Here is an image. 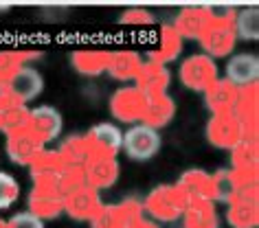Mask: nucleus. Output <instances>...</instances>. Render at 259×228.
I'll use <instances>...</instances> for the list:
<instances>
[{"label": "nucleus", "instance_id": "5701e85b", "mask_svg": "<svg viewBox=\"0 0 259 228\" xmlns=\"http://www.w3.org/2000/svg\"><path fill=\"white\" fill-rule=\"evenodd\" d=\"M64 162L60 158V154L53 149H42L40 154L31 160L29 171L33 182H51V180H60V175L64 171Z\"/></svg>", "mask_w": 259, "mask_h": 228}, {"label": "nucleus", "instance_id": "4c0bfd02", "mask_svg": "<svg viewBox=\"0 0 259 228\" xmlns=\"http://www.w3.org/2000/svg\"><path fill=\"white\" fill-rule=\"evenodd\" d=\"M127 228H160L156 221H152V219H145V217H139V219H134L132 224H130Z\"/></svg>", "mask_w": 259, "mask_h": 228}, {"label": "nucleus", "instance_id": "f3484780", "mask_svg": "<svg viewBox=\"0 0 259 228\" xmlns=\"http://www.w3.org/2000/svg\"><path fill=\"white\" fill-rule=\"evenodd\" d=\"M211 22V11L209 7H185L178 14L176 22L171 24L178 31V35L187 37V40H200V35L204 33V29Z\"/></svg>", "mask_w": 259, "mask_h": 228}, {"label": "nucleus", "instance_id": "c756f323", "mask_svg": "<svg viewBox=\"0 0 259 228\" xmlns=\"http://www.w3.org/2000/svg\"><path fill=\"white\" fill-rule=\"evenodd\" d=\"M29 121H31V110L20 103H9L7 108L0 110V129L7 136L29 132Z\"/></svg>", "mask_w": 259, "mask_h": 228}, {"label": "nucleus", "instance_id": "aec40b11", "mask_svg": "<svg viewBox=\"0 0 259 228\" xmlns=\"http://www.w3.org/2000/svg\"><path fill=\"white\" fill-rule=\"evenodd\" d=\"M257 75H259V60H257V55L242 53V55L231 57V62L226 64V77H224V79H229L231 83H235L237 88H244V86L255 83Z\"/></svg>", "mask_w": 259, "mask_h": 228}, {"label": "nucleus", "instance_id": "dca6fc26", "mask_svg": "<svg viewBox=\"0 0 259 228\" xmlns=\"http://www.w3.org/2000/svg\"><path fill=\"white\" fill-rule=\"evenodd\" d=\"M83 178H86V185L95 191L110 189L119 180V162L116 158H90L83 165Z\"/></svg>", "mask_w": 259, "mask_h": 228}, {"label": "nucleus", "instance_id": "b1692460", "mask_svg": "<svg viewBox=\"0 0 259 228\" xmlns=\"http://www.w3.org/2000/svg\"><path fill=\"white\" fill-rule=\"evenodd\" d=\"M141 64H143V60H141L139 53H134V51H114V53L110 55L106 73L116 81H130L137 77Z\"/></svg>", "mask_w": 259, "mask_h": 228}, {"label": "nucleus", "instance_id": "393cba45", "mask_svg": "<svg viewBox=\"0 0 259 228\" xmlns=\"http://www.w3.org/2000/svg\"><path fill=\"white\" fill-rule=\"evenodd\" d=\"M185 228H220V217L213 202H193L183 213Z\"/></svg>", "mask_w": 259, "mask_h": 228}, {"label": "nucleus", "instance_id": "6e6552de", "mask_svg": "<svg viewBox=\"0 0 259 228\" xmlns=\"http://www.w3.org/2000/svg\"><path fill=\"white\" fill-rule=\"evenodd\" d=\"M147 97L137 88H119L110 97V112L121 123H141L145 114Z\"/></svg>", "mask_w": 259, "mask_h": 228}, {"label": "nucleus", "instance_id": "c85d7f7f", "mask_svg": "<svg viewBox=\"0 0 259 228\" xmlns=\"http://www.w3.org/2000/svg\"><path fill=\"white\" fill-rule=\"evenodd\" d=\"M233 114L237 116L239 123H255L259 121V83H250V86L239 88L237 103Z\"/></svg>", "mask_w": 259, "mask_h": 228}, {"label": "nucleus", "instance_id": "9d476101", "mask_svg": "<svg viewBox=\"0 0 259 228\" xmlns=\"http://www.w3.org/2000/svg\"><path fill=\"white\" fill-rule=\"evenodd\" d=\"M101 206L103 202L99 191L90 189L88 185L66 193V198H64V213H68L77 221H93L95 215L101 211Z\"/></svg>", "mask_w": 259, "mask_h": 228}, {"label": "nucleus", "instance_id": "423d86ee", "mask_svg": "<svg viewBox=\"0 0 259 228\" xmlns=\"http://www.w3.org/2000/svg\"><path fill=\"white\" fill-rule=\"evenodd\" d=\"M218 77V66L209 55H191L180 64V81L185 88L204 93Z\"/></svg>", "mask_w": 259, "mask_h": 228}, {"label": "nucleus", "instance_id": "2f4dec72", "mask_svg": "<svg viewBox=\"0 0 259 228\" xmlns=\"http://www.w3.org/2000/svg\"><path fill=\"white\" fill-rule=\"evenodd\" d=\"M211 180H213V200L229 204L239 189V182L235 178V173H233V169H220V171L211 175Z\"/></svg>", "mask_w": 259, "mask_h": 228}, {"label": "nucleus", "instance_id": "e433bc0d", "mask_svg": "<svg viewBox=\"0 0 259 228\" xmlns=\"http://www.w3.org/2000/svg\"><path fill=\"white\" fill-rule=\"evenodd\" d=\"M11 103V95H9V83L7 81H0V110L7 108Z\"/></svg>", "mask_w": 259, "mask_h": 228}, {"label": "nucleus", "instance_id": "9b49d317", "mask_svg": "<svg viewBox=\"0 0 259 228\" xmlns=\"http://www.w3.org/2000/svg\"><path fill=\"white\" fill-rule=\"evenodd\" d=\"M7 83H9L11 103H20V106H27L29 101H33L44 88L42 75L29 66L20 68Z\"/></svg>", "mask_w": 259, "mask_h": 228}, {"label": "nucleus", "instance_id": "6ab92c4d", "mask_svg": "<svg viewBox=\"0 0 259 228\" xmlns=\"http://www.w3.org/2000/svg\"><path fill=\"white\" fill-rule=\"evenodd\" d=\"M174 114H176V103H174L171 97L167 93L154 95V97H147L145 114H143V121L141 123L152 129H160L174 119Z\"/></svg>", "mask_w": 259, "mask_h": 228}, {"label": "nucleus", "instance_id": "412c9836", "mask_svg": "<svg viewBox=\"0 0 259 228\" xmlns=\"http://www.w3.org/2000/svg\"><path fill=\"white\" fill-rule=\"evenodd\" d=\"M183 51V37L178 35V31L171 24H163L160 27V40L158 44L150 51V62L167 66L169 62H174Z\"/></svg>", "mask_w": 259, "mask_h": 228}, {"label": "nucleus", "instance_id": "f704fd0d", "mask_svg": "<svg viewBox=\"0 0 259 228\" xmlns=\"http://www.w3.org/2000/svg\"><path fill=\"white\" fill-rule=\"evenodd\" d=\"M121 22L134 24V27H147V24H154V16L147 9H127V11H123Z\"/></svg>", "mask_w": 259, "mask_h": 228}, {"label": "nucleus", "instance_id": "58836bf2", "mask_svg": "<svg viewBox=\"0 0 259 228\" xmlns=\"http://www.w3.org/2000/svg\"><path fill=\"white\" fill-rule=\"evenodd\" d=\"M0 228H7V221H3V219H0Z\"/></svg>", "mask_w": 259, "mask_h": 228}, {"label": "nucleus", "instance_id": "72a5a7b5", "mask_svg": "<svg viewBox=\"0 0 259 228\" xmlns=\"http://www.w3.org/2000/svg\"><path fill=\"white\" fill-rule=\"evenodd\" d=\"M18 198H20V185L16 182L14 175L0 171V211L9 208Z\"/></svg>", "mask_w": 259, "mask_h": 228}, {"label": "nucleus", "instance_id": "c9c22d12", "mask_svg": "<svg viewBox=\"0 0 259 228\" xmlns=\"http://www.w3.org/2000/svg\"><path fill=\"white\" fill-rule=\"evenodd\" d=\"M7 228H44V221L33 213H18L7 221Z\"/></svg>", "mask_w": 259, "mask_h": 228}, {"label": "nucleus", "instance_id": "7ed1b4c3", "mask_svg": "<svg viewBox=\"0 0 259 228\" xmlns=\"http://www.w3.org/2000/svg\"><path fill=\"white\" fill-rule=\"evenodd\" d=\"M64 191L60 187V180L51 182H33V189L29 193V213L35 217L44 219H55L64 213Z\"/></svg>", "mask_w": 259, "mask_h": 228}, {"label": "nucleus", "instance_id": "f8f14e48", "mask_svg": "<svg viewBox=\"0 0 259 228\" xmlns=\"http://www.w3.org/2000/svg\"><path fill=\"white\" fill-rule=\"evenodd\" d=\"M137 88L139 93H143L145 97H154V95H163L167 93L171 83V73L167 70V66H160V64H154V62H143L139 68L137 77Z\"/></svg>", "mask_w": 259, "mask_h": 228}, {"label": "nucleus", "instance_id": "4be33fe9", "mask_svg": "<svg viewBox=\"0 0 259 228\" xmlns=\"http://www.w3.org/2000/svg\"><path fill=\"white\" fill-rule=\"evenodd\" d=\"M110 55L112 53L103 49H79L73 53L70 62H73V68L77 73H81L86 77H97V75L106 73Z\"/></svg>", "mask_w": 259, "mask_h": 228}, {"label": "nucleus", "instance_id": "f257e3e1", "mask_svg": "<svg viewBox=\"0 0 259 228\" xmlns=\"http://www.w3.org/2000/svg\"><path fill=\"white\" fill-rule=\"evenodd\" d=\"M211 11V22L200 35V44H202L204 53L211 57H226L237 44L235 33V14L233 7H209Z\"/></svg>", "mask_w": 259, "mask_h": 228}, {"label": "nucleus", "instance_id": "473e14b6", "mask_svg": "<svg viewBox=\"0 0 259 228\" xmlns=\"http://www.w3.org/2000/svg\"><path fill=\"white\" fill-rule=\"evenodd\" d=\"M235 33L244 40H257L259 35V11L257 7H248L235 14Z\"/></svg>", "mask_w": 259, "mask_h": 228}, {"label": "nucleus", "instance_id": "2eb2a0df", "mask_svg": "<svg viewBox=\"0 0 259 228\" xmlns=\"http://www.w3.org/2000/svg\"><path fill=\"white\" fill-rule=\"evenodd\" d=\"M239 88L229 79H215L204 90V103L211 114H229L235 110Z\"/></svg>", "mask_w": 259, "mask_h": 228}, {"label": "nucleus", "instance_id": "1a4fd4ad", "mask_svg": "<svg viewBox=\"0 0 259 228\" xmlns=\"http://www.w3.org/2000/svg\"><path fill=\"white\" fill-rule=\"evenodd\" d=\"M206 141L213 147L220 149H233L242 141V123L237 116L229 114H211L209 123H206Z\"/></svg>", "mask_w": 259, "mask_h": 228}, {"label": "nucleus", "instance_id": "a211bd4d", "mask_svg": "<svg viewBox=\"0 0 259 228\" xmlns=\"http://www.w3.org/2000/svg\"><path fill=\"white\" fill-rule=\"evenodd\" d=\"M42 149H44V143L37 141L31 132L7 136V156H9L11 162H16V165L29 167L31 160H33Z\"/></svg>", "mask_w": 259, "mask_h": 228}, {"label": "nucleus", "instance_id": "a878e982", "mask_svg": "<svg viewBox=\"0 0 259 228\" xmlns=\"http://www.w3.org/2000/svg\"><path fill=\"white\" fill-rule=\"evenodd\" d=\"M226 219L233 228H257L259 226V200H235L229 204Z\"/></svg>", "mask_w": 259, "mask_h": 228}, {"label": "nucleus", "instance_id": "7c9ffc66", "mask_svg": "<svg viewBox=\"0 0 259 228\" xmlns=\"http://www.w3.org/2000/svg\"><path fill=\"white\" fill-rule=\"evenodd\" d=\"M40 57V51H16L0 49V81H9L18 70L27 66V62Z\"/></svg>", "mask_w": 259, "mask_h": 228}, {"label": "nucleus", "instance_id": "bb28decb", "mask_svg": "<svg viewBox=\"0 0 259 228\" xmlns=\"http://www.w3.org/2000/svg\"><path fill=\"white\" fill-rule=\"evenodd\" d=\"M64 167L68 169H83V165L90 160V152L86 145V139L81 134H73L62 143V147L57 149Z\"/></svg>", "mask_w": 259, "mask_h": 228}, {"label": "nucleus", "instance_id": "20e7f679", "mask_svg": "<svg viewBox=\"0 0 259 228\" xmlns=\"http://www.w3.org/2000/svg\"><path fill=\"white\" fill-rule=\"evenodd\" d=\"M160 143L163 141H160L158 129H152L141 123V125H132L123 134L121 149L125 152L130 160L145 162V160H152L160 152Z\"/></svg>", "mask_w": 259, "mask_h": 228}, {"label": "nucleus", "instance_id": "0eeeda50", "mask_svg": "<svg viewBox=\"0 0 259 228\" xmlns=\"http://www.w3.org/2000/svg\"><path fill=\"white\" fill-rule=\"evenodd\" d=\"M83 139H86L90 158H116L123 145V132L110 123H99L90 127Z\"/></svg>", "mask_w": 259, "mask_h": 228}, {"label": "nucleus", "instance_id": "ddd939ff", "mask_svg": "<svg viewBox=\"0 0 259 228\" xmlns=\"http://www.w3.org/2000/svg\"><path fill=\"white\" fill-rule=\"evenodd\" d=\"M62 114L51 106H42L31 110V121H29V132L35 136L40 143H51L55 141L62 132Z\"/></svg>", "mask_w": 259, "mask_h": 228}, {"label": "nucleus", "instance_id": "f03ea898", "mask_svg": "<svg viewBox=\"0 0 259 228\" xmlns=\"http://www.w3.org/2000/svg\"><path fill=\"white\" fill-rule=\"evenodd\" d=\"M187 204L189 202L176 185H158L147 193L143 211L158 221H176L178 217H183Z\"/></svg>", "mask_w": 259, "mask_h": 228}, {"label": "nucleus", "instance_id": "cd10ccee", "mask_svg": "<svg viewBox=\"0 0 259 228\" xmlns=\"http://www.w3.org/2000/svg\"><path fill=\"white\" fill-rule=\"evenodd\" d=\"M233 171L239 173H257L259 169V145L257 141H239L231 149Z\"/></svg>", "mask_w": 259, "mask_h": 228}, {"label": "nucleus", "instance_id": "39448f33", "mask_svg": "<svg viewBox=\"0 0 259 228\" xmlns=\"http://www.w3.org/2000/svg\"><path fill=\"white\" fill-rule=\"evenodd\" d=\"M143 217V202L127 198L116 204H103L101 211L90 221L93 228H127L134 219Z\"/></svg>", "mask_w": 259, "mask_h": 228}, {"label": "nucleus", "instance_id": "4468645a", "mask_svg": "<svg viewBox=\"0 0 259 228\" xmlns=\"http://www.w3.org/2000/svg\"><path fill=\"white\" fill-rule=\"evenodd\" d=\"M176 187L183 191L189 204L193 202H213V180L204 169H189L180 175Z\"/></svg>", "mask_w": 259, "mask_h": 228}]
</instances>
